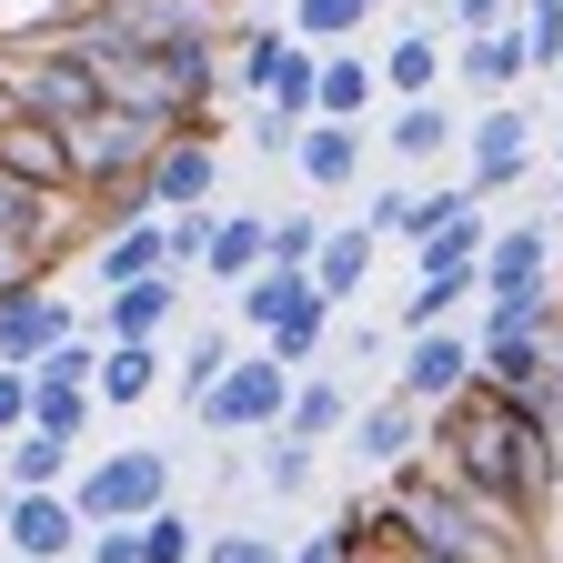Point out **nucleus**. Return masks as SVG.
<instances>
[{
  "instance_id": "obj_4",
  "label": "nucleus",
  "mask_w": 563,
  "mask_h": 563,
  "mask_svg": "<svg viewBox=\"0 0 563 563\" xmlns=\"http://www.w3.org/2000/svg\"><path fill=\"white\" fill-rule=\"evenodd\" d=\"M60 504L81 514V533L91 523H141V514L172 504V453H152V443H141V453H101V463H81L60 483Z\"/></svg>"
},
{
  "instance_id": "obj_46",
  "label": "nucleus",
  "mask_w": 563,
  "mask_h": 563,
  "mask_svg": "<svg viewBox=\"0 0 563 563\" xmlns=\"http://www.w3.org/2000/svg\"><path fill=\"white\" fill-rule=\"evenodd\" d=\"M363 11H393V0H363Z\"/></svg>"
},
{
  "instance_id": "obj_19",
  "label": "nucleus",
  "mask_w": 563,
  "mask_h": 563,
  "mask_svg": "<svg viewBox=\"0 0 563 563\" xmlns=\"http://www.w3.org/2000/svg\"><path fill=\"white\" fill-rule=\"evenodd\" d=\"M322 342H332V302H322V292H292V302L262 322V352H272L282 373H312V363H322Z\"/></svg>"
},
{
  "instance_id": "obj_22",
  "label": "nucleus",
  "mask_w": 563,
  "mask_h": 563,
  "mask_svg": "<svg viewBox=\"0 0 563 563\" xmlns=\"http://www.w3.org/2000/svg\"><path fill=\"white\" fill-rule=\"evenodd\" d=\"M373 60L363 51H322V70H312V121H352L363 131V111H373Z\"/></svg>"
},
{
  "instance_id": "obj_45",
  "label": "nucleus",
  "mask_w": 563,
  "mask_h": 563,
  "mask_svg": "<svg viewBox=\"0 0 563 563\" xmlns=\"http://www.w3.org/2000/svg\"><path fill=\"white\" fill-rule=\"evenodd\" d=\"M363 563H433V553H363Z\"/></svg>"
},
{
  "instance_id": "obj_39",
  "label": "nucleus",
  "mask_w": 563,
  "mask_h": 563,
  "mask_svg": "<svg viewBox=\"0 0 563 563\" xmlns=\"http://www.w3.org/2000/svg\"><path fill=\"white\" fill-rule=\"evenodd\" d=\"M11 433H31V373L0 363V443H11Z\"/></svg>"
},
{
  "instance_id": "obj_9",
  "label": "nucleus",
  "mask_w": 563,
  "mask_h": 563,
  "mask_svg": "<svg viewBox=\"0 0 563 563\" xmlns=\"http://www.w3.org/2000/svg\"><path fill=\"white\" fill-rule=\"evenodd\" d=\"M70 21H91V31H111V41L162 51V41H211L222 0H70Z\"/></svg>"
},
{
  "instance_id": "obj_8",
  "label": "nucleus",
  "mask_w": 563,
  "mask_h": 563,
  "mask_svg": "<svg viewBox=\"0 0 563 563\" xmlns=\"http://www.w3.org/2000/svg\"><path fill=\"white\" fill-rule=\"evenodd\" d=\"M523 172H533V111H523V101H493V111L463 131V191L493 201V191H514Z\"/></svg>"
},
{
  "instance_id": "obj_37",
  "label": "nucleus",
  "mask_w": 563,
  "mask_h": 563,
  "mask_svg": "<svg viewBox=\"0 0 563 563\" xmlns=\"http://www.w3.org/2000/svg\"><path fill=\"white\" fill-rule=\"evenodd\" d=\"M222 373H232V332H201V342H191V363H181V383H172V393H181V402H201V393H211V383H222Z\"/></svg>"
},
{
  "instance_id": "obj_16",
  "label": "nucleus",
  "mask_w": 563,
  "mask_h": 563,
  "mask_svg": "<svg viewBox=\"0 0 563 563\" xmlns=\"http://www.w3.org/2000/svg\"><path fill=\"white\" fill-rule=\"evenodd\" d=\"M0 172L31 181L41 201H70V162H60V131L31 121V111H0Z\"/></svg>"
},
{
  "instance_id": "obj_41",
  "label": "nucleus",
  "mask_w": 563,
  "mask_h": 563,
  "mask_svg": "<svg viewBox=\"0 0 563 563\" xmlns=\"http://www.w3.org/2000/svg\"><path fill=\"white\" fill-rule=\"evenodd\" d=\"M81 563H141V553H131V523H91V533H81Z\"/></svg>"
},
{
  "instance_id": "obj_27",
  "label": "nucleus",
  "mask_w": 563,
  "mask_h": 563,
  "mask_svg": "<svg viewBox=\"0 0 563 563\" xmlns=\"http://www.w3.org/2000/svg\"><path fill=\"white\" fill-rule=\"evenodd\" d=\"M0 473H11V493H60L70 473H81V443H51V433H11V443H0Z\"/></svg>"
},
{
  "instance_id": "obj_3",
  "label": "nucleus",
  "mask_w": 563,
  "mask_h": 563,
  "mask_svg": "<svg viewBox=\"0 0 563 563\" xmlns=\"http://www.w3.org/2000/svg\"><path fill=\"white\" fill-rule=\"evenodd\" d=\"M162 121H141V111H121V101H91L81 121L60 131V162H70V201H111L121 181H141L152 172V152H162Z\"/></svg>"
},
{
  "instance_id": "obj_21",
  "label": "nucleus",
  "mask_w": 563,
  "mask_h": 563,
  "mask_svg": "<svg viewBox=\"0 0 563 563\" xmlns=\"http://www.w3.org/2000/svg\"><path fill=\"white\" fill-rule=\"evenodd\" d=\"M373 81H383L393 101H443V41H433V31H402V41H383Z\"/></svg>"
},
{
  "instance_id": "obj_18",
  "label": "nucleus",
  "mask_w": 563,
  "mask_h": 563,
  "mask_svg": "<svg viewBox=\"0 0 563 563\" xmlns=\"http://www.w3.org/2000/svg\"><path fill=\"white\" fill-rule=\"evenodd\" d=\"M292 172H302L312 191H352V181H363V131H352V121H302Z\"/></svg>"
},
{
  "instance_id": "obj_26",
  "label": "nucleus",
  "mask_w": 563,
  "mask_h": 563,
  "mask_svg": "<svg viewBox=\"0 0 563 563\" xmlns=\"http://www.w3.org/2000/svg\"><path fill=\"white\" fill-rule=\"evenodd\" d=\"M483 242H493V211H483L473 191H453V201H443V222L422 232L412 252H422V272H443V262H483Z\"/></svg>"
},
{
  "instance_id": "obj_13",
  "label": "nucleus",
  "mask_w": 563,
  "mask_h": 563,
  "mask_svg": "<svg viewBox=\"0 0 563 563\" xmlns=\"http://www.w3.org/2000/svg\"><path fill=\"white\" fill-rule=\"evenodd\" d=\"M0 533H11L21 563H70L81 553V514H70L60 493H11V504H0Z\"/></svg>"
},
{
  "instance_id": "obj_44",
  "label": "nucleus",
  "mask_w": 563,
  "mask_h": 563,
  "mask_svg": "<svg viewBox=\"0 0 563 563\" xmlns=\"http://www.w3.org/2000/svg\"><path fill=\"white\" fill-rule=\"evenodd\" d=\"M282 563H342V533H312L302 553H282Z\"/></svg>"
},
{
  "instance_id": "obj_40",
  "label": "nucleus",
  "mask_w": 563,
  "mask_h": 563,
  "mask_svg": "<svg viewBox=\"0 0 563 563\" xmlns=\"http://www.w3.org/2000/svg\"><path fill=\"white\" fill-rule=\"evenodd\" d=\"M201 563H282L272 533H222V543H201Z\"/></svg>"
},
{
  "instance_id": "obj_42",
  "label": "nucleus",
  "mask_w": 563,
  "mask_h": 563,
  "mask_svg": "<svg viewBox=\"0 0 563 563\" xmlns=\"http://www.w3.org/2000/svg\"><path fill=\"white\" fill-rule=\"evenodd\" d=\"M514 0H453V31H504Z\"/></svg>"
},
{
  "instance_id": "obj_1",
  "label": "nucleus",
  "mask_w": 563,
  "mask_h": 563,
  "mask_svg": "<svg viewBox=\"0 0 563 563\" xmlns=\"http://www.w3.org/2000/svg\"><path fill=\"white\" fill-rule=\"evenodd\" d=\"M422 453H433L463 493H483V504H504V514H543L553 493H563V443H553V422L514 393H483L463 383L433 422H422Z\"/></svg>"
},
{
  "instance_id": "obj_23",
  "label": "nucleus",
  "mask_w": 563,
  "mask_h": 563,
  "mask_svg": "<svg viewBox=\"0 0 563 563\" xmlns=\"http://www.w3.org/2000/svg\"><path fill=\"white\" fill-rule=\"evenodd\" d=\"M363 282H373V232L352 222V232H322V252H312V292L342 312V302H363Z\"/></svg>"
},
{
  "instance_id": "obj_10",
  "label": "nucleus",
  "mask_w": 563,
  "mask_h": 563,
  "mask_svg": "<svg viewBox=\"0 0 563 563\" xmlns=\"http://www.w3.org/2000/svg\"><path fill=\"white\" fill-rule=\"evenodd\" d=\"M81 332V312H70V292H41V282H11L0 292V363L11 373H31L51 342H70Z\"/></svg>"
},
{
  "instance_id": "obj_47",
  "label": "nucleus",
  "mask_w": 563,
  "mask_h": 563,
  "mask_svg": "<svg viewBox=\"0 0 563 563\" xmlns=\"http://www.w3.org/2000/svg\"><path fill=\"white\" fill-rule=\"evenodd\" d=\"M553 152H563V141H553Z\"/></svg>"
},
{
  "instance_id": "obj_25",
  "label": "nucleus",
  "mask_w": 563,
  "mask_h": 563,
  "mask_svg": "<svg viewBox=\"0 0 563 563\" xmlns=\"http://www.w3.org/2000/svg\"><path fill=\"white\" fill-rule=\"evenodd\" d=\"M342 422H352V393H342V383H322V373H292V402H282V433L322 453V443L342 433Z\"/></svg>"
},
{
  "instance_id": "obj_2",
  "label": "nucleus",
  "mask_w": 563,
  "mask_h": 563,
  "mask_svg": "<svg viewBox=\"0 0 563 563\" xmlns=\"http://www.w3.org/2000/svg\"><path fill=\"white\" fill-rule=\"evenodd\" d=\"M51 41L91 70L101 101H121V111H141V121H162V131L201 121V111H211V81H222L211 41H162V51H141V41H111V31H91V21H60Z\"/></svg>"
},
{
  "instance_id": "obj_12",
  "label": "nucleus",
  "mask_w": 563,
  "mask_h": 563,
  "mask_svg": "<svg viewBox=\"0 0 563 563\" xmlns=\"http://www.w3.org/2000/svg\"><path fill=\"white\" fill-rule=\"evenodd\" d=\"M473 282H483L493 302H514V292H553V232H543V222L493 232V242H483V262H473Z\"/></svg>"
},
{
  "instance_id": "obj_14",
  "label": "nucleus",
  "mask_w": 563,
  "mask_h": 563,
  "mask_svg": "<svg viewBox=\"0 0 563 563\" xmlns=\"http://www.w3.org/2000/svg\"><path fill=\"white\" fill-rule=\"evenodd\" d=\"M262 262H272V211H211V242H201V282L211 292H242Z\"/></svg>"
},
{
  "instance_id": "obj_32",
  "label": "nucleus",
  "mask_w": 563,
  "mask_h": 563,
  "mask_svg": "<svg viewBox=\"0 0 563 563\" xmlns=\"http://www.w3.org/2000/svg\"><path fill=\"white\" fill-rule=\"evenodd\" d=\"M363 0H292V41H312V51H332V41H363Z\"/></svg>"
},
{
  "instance_id": "obj_36",
  "label": "nucleus",
  "mask_w": 563,
  "mask_h": 563,
  "mask_svg": "<svg viewBox=\"0 0 563 563\" xmlns=\"http://www.w3.org/2000/svg\"><path fill=\"white\" fill-rule=\"evenodd\" d=\"M282 51H292V31H242V41H232V70H242V91H272Z\"/></svg>"
},
{
  "instance_id": "obj_29",
  "label": "nucleus",
  "mask_w": 563,
  "mask_h": 563,
  "mask_svg": "<svg viewBox=\"0 0 563 563\" xmlns=\"http://www.w3.org/2000/svg\"><path fill=\"white\" fill-rule=\"evenodd\" d=\"M383 141H393V162H412V172H422V162H443L463 131H453V111H443V101H402Z\"/></svg>"
},
{
  "instance_id": "obj_38",
  "label": "nucleus",
  "mask_w": 563,
  "mask_h": 563,
  "mask_svg": "<svg viewBox=\"0 0 563 563\" xmlns=\"http://www.w3.org/2000/svg\"><path fill=\"white\" fill-rule=\"evenodd\" d=\"M262 483H272V493H302V483H312V443L272 433V443H262Z\"/></svg>"
},
{
  "instance_id": "obj_5",
  "label": "nucleus",
  "mask_w": 563,
  "mask_h": 563,
  "mask_svg": "<svg viewBox=\"0 0 563 563\" xmlns=\"http://www.w3.org/2000/svg\"><path fill=\"white\" fill-rule=\"evenodd\" d=\"M0 101L31 111V121H51V131H70L101 91H91V70L70 60L60 41H11V51H0Z\"/></svg>"
},
{
  "instance_id": "obj_30",
  "label": "nucleus",
  "mask_w": 563,
  "mask_h": 563,
  "mask_svg": "<svg viewBox=\"0 0 563 563\" xmlns=\"http://www.w3.org/2000/svg\"><path fill=\"white\" fill-rule=\"evenodd\" d=\"M131 553H141V563H201V523H191L181 504H162V514L131 523Z\"/></svg>"
},
{
  "instance_id": "obj_35",
  "label": "nucleus",
  "mask_w": 563,
  "mask_h": 563,
  "mask_svg": "<svg viewBox=\"0 0 563 563\" xmlns=\"http://www.w3.org/2000/svg\"><path fill=\"white\" fill-rule=\"evenodd\" d=\"M322 232H332V222H322V211H282V222H272V262H282V272H312V252H322Z\"/></svg>"
},
{
  "instance_id": "obj_20",
  "label": "nucleus",
  "mask_w": 563,
  "mask_h": 563,
  "mask_svg": "<svg viewBox=\"0 0 563 563\" xmlns=\"http://www.w3.org/2000/svg\"><path fill=\"white\" fill-rule=\"evenodd\" d=\"M453 70H463V81H473V91H493V101H514L533 60H523V31L504 21V31H463V51H453Z\"/></svg>"
},
{
  "instance_id": "obj_33",
  "label": "nucleus",
  "mask_w": 563,
  "mask_h": 563,
  "mask_svg": "<svg viewBox=\"0 0 563 563\" xmlns=\"http://www.w3.org/2000/svg\"><path fill=\"white\" fill-rule=\"evenodd\" d=\"M514 31H523V60L553 70L563 60V0H514Z\"/></svg>"
},
{
  "instance_id": "obj_7",
  "label": "nucleus",
  "mask_w": 563,
  "mask_h": 563,
  "mask_svg": "<svg viewBox=\"0 0 563 563\" xmlns=\"http://www.w3.org/2000/svg\"><path fill=\"white\" fill-rule=\"evenodd\" d=\"M211 191H222V152H211V111H201V121H181L162 152H152V172H141V201L172 222V211H211Z\"/></svg>"
},
{
  "instance_id": "obj_17",
  "label": "nucleus",
  "mask_w": 563,
  "mask_h": 563,
  "mask_svg": "<svg viewBox=\"0 0 563 563\" xmlns=\"http://www.w3.org/2000/svg\"><path fill=\"white\" fill-rule=\"evenodd\" d=\"M172 312H181V272H152V282H111V302H101V342H152Z\"/></svg>"
},
{
  "instance_id": "obj_11",
  "label": "nucleus",
  "mask_w": 563,
  "mask_h": 563,
  "mask_svg": "<svg viewBox=\"0 0 563 563\" xmlns=\"http://www.w3.org/2000/svg\"><path fill=\"white\" fill-rule=\"evenodd\" d=\"M463 383H473V342H463L453 322H433V332H412V342H402V373H393V393H402V402L443 412Z\"/></svg>"
},
{
  "instance_id": "obj_24",
  "label": "nucleus",
  "mask_w": 563,
  "mask_h": 563,
  "mask_svg": "<svg viewBox=\"0 0 563 563\" xmlns=\"http://www.w3.org/2000/svg\"><path fill=\"white\" fill-rule=\"evenodd\" d=\"M162 393V352L152 342H101V373H91V402L131 412V402H152Z\"/></svg>"
},
{
  "instance_id": "obj_43",
  "label": "nucleus",
  "mask_w": 563,
  "mask_h": 563,
  "mask_svg": "<svg viewBox=\"0 0 563 563\" xmlns=\"http://www.w3.org/2000/svg\"><path fill=\"white\" fill-rule=\"evenodd\" d=\"M252 141H262L272 162H292V141H302V121H282V111H262V121H252Z\"/></svg>"
},
{
  "instance_id": "obj_34",
  "label": "nucleus",
  "mask_w": 563,
  "mask_h": 563,
  "mask_svg": "<svg viewBox=\"0 0 563 563\" xmlns=\"http://www.w3.org/2000/svg\"><path fill=\"white\" fill-rule=\"evenodd\" d=\"M91 373H101V342H91V332H70V342H51L41 363H31V383H81V393H91Z\"/></svg>"
},
{
  "instance_id": "obj_31",
  "label": "nucleus",
  "mask_w": 563,
  "mask_h": 563,
  "mask_svg": "<svg viewBox=\"0 0 563 563\" xmlns=\"http://www.w3.org/2000/svg\"><path fill=\"white\" fill-rule=\"evenodd\" d=\"M91 412H101V402H91L81 383H31V433H51V443H81Z\"/></svg>"
},
{
  "instance_id": "obj_6",
  "label": "nucleus",
  "mask_w": 563,
  "mask_h": 563,
  "mask_svg": "<svg viewBox=\"0 0 563 563\" xmlns=\"http://www.w3.org/2000/svg\"><path fill=\"white\" fill-rule=\"evenodd\" d=\"M282 402H292V373L272 352H232V373L191 402L201 433H282Z\"/></svg>"
},
{
  "instance_id": "obj_15",
  "label": "nucleus",
  "mask_w": 563,
  "mask_h": 563,
  "mask_svg": "<svg viewBox=\"0 0 563 563\" xmlns=\"http://www.w3.org/2000/svg\"><path fill=\"white\" fill-rule=\"evenodd\" d=\"M422 422H433V412H422V402H402V393H383V402H363V412H352V422H342V433H352V453H363L373 473H402V463L422 453Z\"/></svg>"
},
{
  "instance_id": "obj_28",
  "label": "nucleus",
  "mask_w": 563,
  "mask_h": 563,
  "mask_svg": "<svg viewBox=\"0 0 563 563\" xmlns=\"http://www.w3.org/2000/svg\"><path fill=\"white\" fill-rule=\"evenodd\" d=\"M91 262H101V282H152V272H172V252H162V222H111Z\"/></svg>"
}]
</instances>
